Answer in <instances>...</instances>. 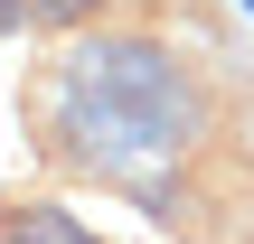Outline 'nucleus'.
Wrapping results in <instances>:
<instances>
[{
    "label": "nucleus",
    "instance_id": "obj_1",
    "mask_svg": "<svg viewBox=\"0 0 254 244\" xmlns=\"http://www.w3.org/2000/svg\"><path fill=\"white\" fill-rule=\"evenodd\" d=\"M19 122L57 179L113 188L189 244H236L226 216H254V103L217 85L198 47L85 28L28 75Z\"/></svg>",
    "mask_w": 254,
    "mask_h": 244
},
{
    "label": "nucleus",
    "instance_id": "obj_2",
    "mask_svg": "<svg viewBox=\"0 0 254 244\" xmlns=\"http://www.w3.org/2000/svg\"><path fill=\"white\" fill-rule=\"evenodd\" d=\"M0 244H94L57 197H9L0 207Z\"/></svg>",
    "mask_w": 254,
    "mask_h": 244
},
{
    "label": "nucleus",
    "instance_id": "obj_3",
    "mask_svg": "<svg viewBox=\"0 0 254 244\" xmlns=\"http://www.w3.org/2000/svg\"><path fill=\"white\" fill-rule=\"evenodd\" d=\"M94 0H0V38L9 28H57V19H85Z\"/></svg>",
    "mask_w": 254,
    "mask_h": 244
}]
</instances>
